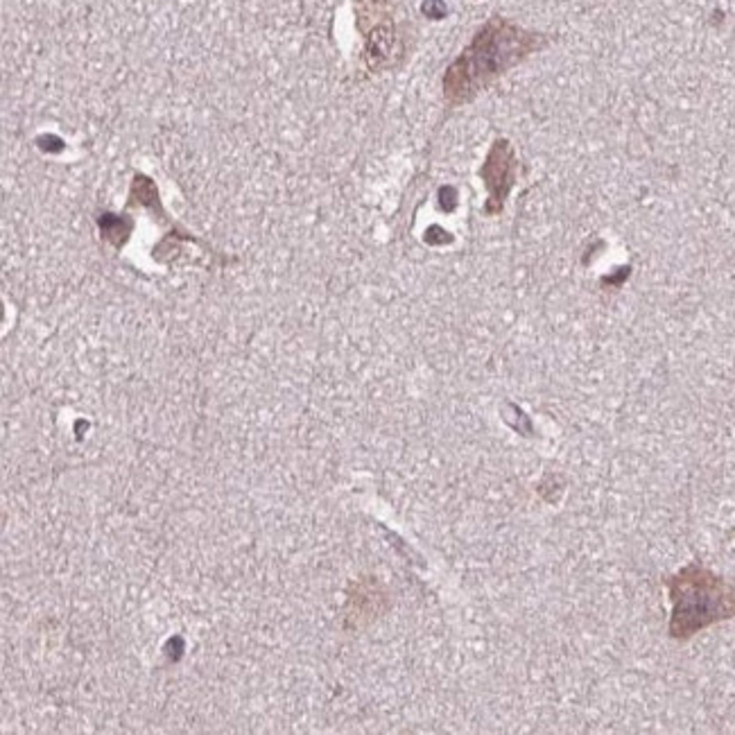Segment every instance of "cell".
Segmentation results:
<instances>
[{
	"label": "cell",
	"mask_w": 735,
	"mask_h": 735,
	"mask_svg": "<svg viewBox=\"0 0 735 735\" xmlns=\"http://www.w3.org/2000/svg\"><path fill=\"white\" fill-rule=\"evenodd\" d=\"M544 36L523 30L510 21L493 19L474 38L444 75V93L448 102L461 104L474 100L485 87L538 51Z\"/></svg>",
	"instance_id": "cell-1"
},
{
	"label": "cell",
	"mask_w": 735,
	"mask_h": 735,
	"mask_svg": "<svg viewBox=\"0 0 735 735\" xmlns=\"http://www.w3.org/2000/svg\"><path fill=\"white\" fill-rule=\"evenodd\" d=\"M672 617L670 636L686 641L698 632L735 617V591L722 577L700 564H690L666 579Z\"/></svg>",
	"instance_id": "cell-2"
},
{
	"label": "cell",
	"mask_w": 735,
	"mask_h": 735,
	"mask_svg": "<svg viewBox=\"0 0 735 735\" xmlns=\"http://www.w3.org/2000/svg\"><path fill=\"white\" fill-rule=\"evenodd\" d=\"M516 172V157L510 147L508 141H495V145L491 147L487 164L482 168V179L489 188V202H487V211L489 213H498L505 204L510 190L514 186V175Z\"/></svg>",
	"instance_id": "cell-3"
}]
</instances>
